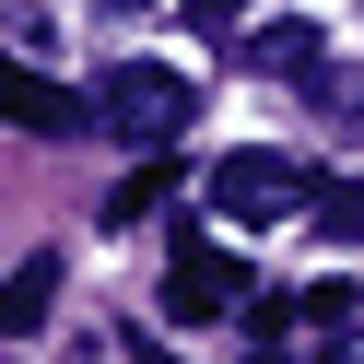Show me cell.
Wrapping results in <instances>:
<instances>
[{"instance_id": "obj_1", "label": "cell", "mask_w": 364, "mask_h": 364, "mask_svg": "<svg viewBox=\"0 0 364 364\" xmlns=\"http://www.w3.org/2000/svg\"><path fill=\"white\" fill-rule=\"evenodd\" d=\"M95 129L129 153H165L176 129H188V71H165V59H118V71L95 82Z\"/></svg>"}, {"instance_id": "obj_8", "label": "cell", "mask_w": 364, "mask_h": 364, "mask_svg": "<svg viewBox=\"0 0 364 364\" xmlns=\"http://www.w3.org/2000/svg\"><path fill=\"white\" fill-rule=\"evenodd\" d=\"M165 188H176V165H141V176H129V188H118V200H106V223H141V212H153V200H165Z\"/></svg>"}, {"instance_id": "obj_2", "label": "cell", "mask_w": 364, "mask_h": 364, "mask_svg": "<svg viewBox=\"0 0 364 364\" xmlns=\"http://www.w3.org/2000/svg\"><path fill=\"white\" fill-rule=\"evenodd\" d=\"M306 200H317V176L294 165V153H270V141H247V153L212 165V212L223 223H282V212H306Z\"/></svg>"}, {"instance_id": "obj_6", "label": "cell", "mask_w": 364, "mask_h": 364, "mask_svg": "<svg viewBox=\"0 0 364 364\" xmlns=\"http://www.w3.org/2000/svg\"><path fill=\"white\" fill-rule=\"evenodd\" d=\"M48 306H59V259H48V247H36V259L12 270V294H0V329L24 341V329H36V317H48Z\"/></svg>"}, {"instance_id": "obj_11", "label": "cell", "mask_w": 364, "mask_h": 364, "mask_svg": "<svg viewBox=\"0 0 364 364\" xmlns=\"http://www.w3.org/2000/svg\"><path fill=\"white\" fill-rule=\"evenodd\" d=\"M329 106H341V118H364V71H353V82H329Z\"/></svg>"}, {"instance_id": "obj_9", "label": "cell", "mask_w": 364, "mask_h": 364, "mask_svg": "<svg viewBox=\"0 0 364 364\" xmlns=\"http://www.w3.org/2000/svg\"><path fill=\"white\" fill-rule=\"evenodd\" d=\"M176 12H188L200 36H223V24H247V12H259V0H176Z\"/></svg>"}, {"instance_id": "obj_10", "label": "cell", "mask_w": 364, "mask_h": 364, "mask_svg": "<svg viewBox=\"0 0 364 364\" xmlns=\"http://www.w3.org/2000/svg\"><path fill=\"white\" fill-rule=\"evenodd\" d=\"M329 364H364V306L341 317V341H329Z\"/></svg>"}, {"instance_id": "obj_3", "label": "cell", "mask_w": 364, "mask_h": 364, "mask_svg": "<svg viewBox=\"0 0 364 364\" xmlns=\"http://www.w3.org/2000/svg\"><path fill=\"white\" fill-rule=\"evenodd\" d=\"M223 306H247V270L223 259V247H200V235H176V259H165V317H223Z\"/></svg>"}, {"instance_id": "obj_4", "label": "cell", "mask_w": 364, "mask_h": 364, "mask_svg": "<svg viewBox=\"0 0 364 364\" xmlns=\"http://www.w3.org/2000/svg\"><path fill=\"white\" fill-rule=\"evenodd\" d=\"M0 106H12V129H48V141H59V129H95V95H59V82H36V71H12V82H0Z\"/></svg>"}, {"instance_id": "obj_7", "label": "cell", "mask_w": 364, "mask_h": 364, "mask_svg": "<svg viewBox=\"0 0 364 364\" xmlns=\"http://www.w3.org/2000/svg\"><path fill=\"white\" fill-rule=\"evenodd\" d=\"M306 212H317V235H329V247H364V176H317Z\"/></svg>"}, {"instance_id": "obj_5", "label": "cell", "mask_w": 364, "mask_h": 364, "mask_svg": "<svg viewBox=\"0 0 364 364\" xmlns=\"http://www.w3.org/2000/svg\"><path fill=\"white\" fill-rule=\"evenodd\" d=\"M235 59H247V71H270V82H317V24H259Z\"/></svg>"}]
</instances>
